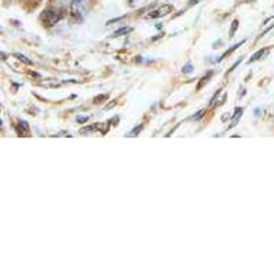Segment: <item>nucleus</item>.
I'll use <instances>...</instances> for the list:
<instances>
[{
    "label": "nucleus",
    "instance_id": "f257e3e1",
    "mask_svg": "<svg viewBox=\"0 0 274 274\" xmlns=\"http://www.w3.org/2000/svg\"><path fill=\"white\" fill-rule=\"evenodd\" d=\"M59 19H61V15L56 11H53V9H48V11H45L42 13V21L45 22L48 26L56 25L59 22Z\"/></svg>",
    "mask_w": 274,
    "mask_h": 274
},
{
    "label": "nucleus",
    "instance_id": "9d476101",
    "mask_svg": "<svg viewBox=\"0 0 274 274\" xmlns=\"http://www.w3.org/2000/svg\"><path fill=\"white\" fill-rule=\"evenodd\" d=\"M237 26H238V21H234L233 22V26H231V31H230V35L233 36L234 33H235V29H237Z\"/></svg>",
    "mask_w": 274,
    "mask_h": 274
},
{
    "label": "nucleus",
    "instance_id": "6e6552de",
    "mask_svg": "<svg viewBox=\"0 0 274 274\" xmlns=\"http://www.w3.org/2000/svg\"><path fill=\"white\" fill-rule=\"evenodd\" d=\"M204 113H205V111H204V109H201V111H198V112H197V113H195V115H194V116H193V119H194V121H200V119H201V118H203Z\"/></svg>",
    "mask_w": 274,
    "mask_h": 274
},
{
    "label": "nucleus",
    "instance_id": "ddd939ff",
    "mask_svg": "<svg viewBox=\"0 0 274 274\" xmlns=\"http://www.w3.org/2000/svg\"><path fill=\"white\" fill-rule=\"evenodd\" d=\"M141 131V126H136V129H133V131L129 133V136H133V135H138V132Z\"/></svg>",
    "mask_w": 274,
    "mask_h": 274
},
{
    "label": "nucleus",
    "instance_id": "1a4fd4ad",
    "mask_svg": "<svg viewBox=\"0 0 274 274\" xmlns=\"http://www.w3.org/2000/svg\"><path fill=\"white\" fill-rule=\"evenodd\" d=\"M191 71H194V68H193V65H191V63H187V65H185V66L183 68L184 73H190Z\"/></svg>",
    "mask_w": 274,
    "mask_h": 274
},
{
    "label": "nucleus",
    "instance_id": "20e7f679",
    "mask_svg": "<svg viewBox=\"0 0 274 274\" xmlns=\"http://www.w3.org/2000/svg\"><path fill=\"white\" fill-rule=\"evenodd\" d=\"M132 32L131 28H121V29H118V31L115 32L113 35H112V38H118V36H123V35H126V33H129Z\"/></svg>",
    "mask_w": 274,
    "mask_h": 274
},
{
    "label": "nucleus",
    "instance_id": "7ed1b4c3",
    "mask_svg": "<svg viewBox=\"0 0 274 274\" xmlns=\"http://www.w3.org/2000/svg\"><path fill=\"white\" fill-rule=\"evenodd\" d=\"M267 52H268V49H267V48H265V49H261V51L255 52V53H254L253 56H251V58H250V61H248V62H255V61H258V59H260V58H263V56H264V55H265V53H267Z\"/></svg>",
    "mask_w": 274,
    "mask_h": 274
},
{
    "label": "nucleus",
    "instance_id": "2eb2a0df",
    "mask_svg": "<svg viewBox=\"0 0 274 274\" xmlns=\"http://www.w3.org/2000/svg\"><path fill=\"white\" fill-rule=\"evenodd\" d=\"M198 2H201V0H190V5H197Z\"/></svg>",
    "mask_w": 274,
    "mask_h": 274
},
{
    "label": "nucleus",
    "instance_id": "9b49d317",
    "mask_svg": "<svg viewBox=\"0 0 274 274\" xmlns=\"http://www.w3.org/2000/svg\"><path fill=\"white\" fill-rule=\"evenodd\" d=\"M88 119H89V116H78L76 118V121L79 122V123H83V122H86Z\"/></svg>",
    "mask_w": 274,
    "mask_h": 274
},
{
    "label": "nucleus",
    "instance_id": "423d86ee",
    "mask_svg": "<svg viewBox=\"0 0 274 274\" xmlns=\"http://www.w3.org/2000/svg\"><path fill=\"white\" fill-rule=\"evenodd\" d=\"M19 129L28 132L29 131V123H28L26 121H19Z\"/></svg>",
    "mask_w": 274,
    "mask_h": 274
},
{
    "label": "nucleus",
    "instance_id": "f8f14e48",
    "mask_svg": "<svg viewBox=\"0 0 274 274\" xmlns=\"http://www.w3.org/2000/svg\"><path fill=\"white\" fill-rule=\"evenodd\" d=\"M240 63H241V59H238V61L235 62V63H234L233 66H231V68H230V71L228 72H233L234 69H235V68H237V66H238V65H240Z\"/></svg>",
    "mask_w": 274,
    "mask_h": 274
},
{
    "label": "nucleus",
    "instance_id": "0eeeda50",
    "mask_svg": "<svg viewBox=\"0 0 274 274\" xmlns=\"http://www.w3.org/2000/svg\"><path fill=\"white\" fill-rule=\"evenodd\" d=\"M15 56H16V58H18L19 61L25 62L26 65H32V61H29L28 58H25V56H23V55H21V53H15Z\"/></svg>",
    "mask_w": 274,
    "mask_h": 274
},
{
    "label": "nucleus",
    "instance_id": "f03ea898",
    "mask_svg": "<svg viewBox=\"0 0 274 274\" xmlns=\"http://www.w3.org/2000/svg\"><path fill=\"white\" fill-rule=\"evenodd\" d=\"M173 11V8L170 6V5H164V6H161L160 9H157V11H153L147 18L148 19H155V18H163V16H165L167 13H170V12Z\"/></svg>",
    "mask_w": 274,
    "mask_h": 274
},
{
    "label": "nucleus",
    "instance_id": "4468645a",
    "mask_svg": "<svg viewBox=\"0 0 274 274\" xmlns=\"http://www.w3.org/2000/svg\"><path fill=\"white\" fill-rule=\"evenodd\" d=\"M105 99V96H98V98H95V102H99V101H103Z\"/></svg>",
    "mask_w": 274,
    "mask_h": 274
},
{
    "label": "nucleus",
    "instance_id": "39448f33",
    "mask_svg": "<svg viewBox=\"0 0 274 274\" xmlns=\"http://www.w3.org/2000/svg\"><path fill=\"white\" fill-rule=\"evenodd\" d=\"M211 76H213V72H208V73L204 76L203 79L200 81V83H198V89H201V88H203V85H205L207 82L210 81V78H211Z\"/></svg>",
    "mask_w": 274,
    "mask_h": 274
}]
</instances>
